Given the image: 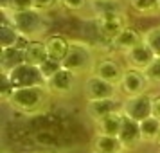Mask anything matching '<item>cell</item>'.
I'll return each mask as SVG.
<instances>
[{"label":"cell","mask_w":160,"mask_h":153,"mask_svg":"<svg viewBox=\"0 0 160 153\" xmlns=\"http://www.w3.org/2000/svg\"><path fill=\"white\" fill-rule=\"evenodd\" d=\"M2 13L22 36L29 40H43L47 36L45 33L49 31V18L43 11L32 8L22 13H8V11H2Z\"/></svg>","instance_id":"1"},{"label":"cell","mask_w":160,"mask_h":153,"mask_svg":"<svg viewBox=\"0 0 160 153\" xmlns=\"http://www.w3.org/2000/svg\"><path fill=\"white\" fill-rule=\"evenodd\" d=\"M47 88L45 87H27V88H15L11 97L8 99V105L15 112L20 114H38L43 108L47 101Z\"/></svg>","instance_id":"2"},{"label":"cell","mask_w":160,"mask_h":153,"mask_svg":"<svg viewBox=\"0 0 160 153\" xmlns=\"http://www.w3.org/2000/svg\"><path fill=\"white\" fill-rule=\"evenodd\" d=\"M94 65L95 59L90 45L85 43V42H79V40H70L68 52H67L65 59L61 61V67L74 72L76 76H79V74H87V72L92 74Z\"/></svg>","instance_id":"3"},{"label":"cell","mask_w":160,"mask_h":153,"mask_svg":"<svg viewBox=\"0 0 160 153\" xmlns=\"http://www.w3.org/2000/svg\"><path fill=\"white\" fill-rule=\"evenodd\" d=\"M128 25H130V18L126 16V13H117V15L94 18L95 34H97V38H101L102 42H106V43H112V40L119 33H122Z\"/></svg>","instance_id":"4"},{"label":"cell","mask_w":160,"mask_h":153,"mask_svg":"<svg viewBox=\"0 0 160 153\" xmlns=\"http://www.w3.org/2000/svg\"><path fill=\"white\" fill-rule=\"evenodd\" d=\"M119 87L113 83L97 78L94 74L87 76V79L83 81V97L85 101H99V99H112L117 97Z\"/></svg>","instance_id":"5"},{"label":"cell","mask_w":160,"mask_h":153,"mask_svg":"<svg viewBox=\"0 0 160 153\" xmlns=\"http://www.w3.org/2000/svg\"><path fill=\"white\" fill-rule=\"evenodd\" d=\"M13 87L15 88H27V87H45V78L40 67L36 65H29V63H23V65L16 67L11 74H8Z\"/></svg>","instance_id":"6"},{"label":"cell","mask_w":160,"mask_h":153,"mask_svg":"<svg viewBox=\"0 0 160 153\" xmlns=\"http://www.w3.org/2000/svg\"><path fill=\"white\" fill-rule=\"evenodd\" d=\"M148 85H149V81L146 78L144 70L128 67L124 70V76L121 79V83H119V92H122L126 97H133V95L146 94Z\"/></svg>","instance_id":"7"},{"label":"cell","mask_w":160,"mask_h":153,"mask_svg":"<svg viewBox=\"0 0 160 153\" xmlns=\"http://www.w3.org/2000/svg\"><path fill=\"white\" fill-rule=\"evenodd\" d=\"M122 114L133 121H144L146 117L151 115V95L140 94L133 97H126L122 103Z\"/></svg>","instance_id":"8"},{"label":"cell","mask_w":160,"mask_h":153,"mask_svg":"<svg viewBox=\"0 0 160 153\" xmlns=\"http://www.w3.org/2000/svg\"><path fill=\"white\" fill-rule=\"evenodd\" d=\"M124 70H126V69H122V65H121L117 59L101 58V59H95V65H94V69H92V74L119 87V83H121V79H122V76H124Z\"/></svg>","instance_id":"9"},{"label":"cell","mask_w":160,"mask_h":153,"mask_svg":"<svg viewBox=\"0 0 160 153\" xmlns=\"http://www.w3.org/2000/svg\"><path fill=\"white\" fill-rule=\"evenodd\" d=\"M76 81H78V76L61 67L51 79H47L45 88H47V92L52 94V95H67L76 88Z\"/></svg>","instance_id":"10"},{"label":"cell","mask_w":160,"mask_h":153,"mask_svg":"<svg viewBox=\"0 0 160 153\" xmlns=\"http://www.w3.org/2000/svg\"><path fill=\"white\" fill-rule=\"evenodd\" d=\"M43 43H45V51H47V59H52V61L61 65V61L65 59L67 52H68L70 40L65 34L52 33V34H47L43 38Z\"/></svg>","instance_id":"11"},{"label":"cell","mask_w":160,"mask_h":153,"mask_svg":"<svg viewBox=\"0 0 160 153\" xmlns=\"http://www.w3.org/2000/svg\"><path fill=\"white\" fill-rule=\"evenodd\" d=\"M85 110L90 115V119L97 123L99 119L110 115L113 112H121L122 110V103L119 101L117 97H112V99H99V101H87L85 105Z\"/></svg>","instance_id":"12"},{"label":"cell","mask_w":160,"mask_h":153,"mask_svg":"<svg viewBox=\"0 0 160 153\" xmlns=\"http://www.w3.org/2000/svg\"><path fill=\"white\" fill-rule=\"evenodd\" d=\"M124 58H126V61H128V65H130L131 69L146 70V69L149 67V63H151L157 56H155V52L142 42V43H138L137 47H133V49H130L128 52H124Z\"/></svg>","instance_id":"13"},{"label":"cell","mask_w":160,"mask_h":153,"mask_svg":"<svg viewBox=\"0 0 160 153\" xmlns=\"http://www.w3.org/2000/svg\"><path fill=\"white\" fill-rule=\"evenodd\" d=\"M142 42H144V33H140L138 29L128 25L122 33H119V34L112 40L110 47H112V49H117V51L128 52L130 49L137 47V45L142 43Z\"/></svg>","instance_id":"14"},{"label":"cell","mask_w":160,"mask_h":153,"mask_svg":"<svg viewBox=\"0 0 160 153\" xmlns=\"http://www.w3.org/2000/svg\"><path fill=\"white\" fill-rule=\"evenodd\" d=\"M122 121H124V114L121 112H113L110 115L102 117L95 123V133L99 135H110V137H119L121 128H122Z\"/></svg>","instance_id":"15"},{"label":"cell","mask_w":160,"mask_h":153,"mask_svg":"<svg viewBox=\"0 0 160 153\" xmlns=\"http://www.w3.org/2000/svg\"><path fill=\"white\" fill-rule=\"evenodd\" d=\"M25 63V54L18 47H8L0 51V70L2 74H11L16 67Z\"/></svg>","instance_id":"16"},{"label":"cell","mask_w":160,"mask_h":153,"mask_svg":"<svg viewBox=\"0 0 160 153\" xmlns=\"http://www.w3.org/2000/svg\"><path fill=\"white\" fill-rule=\"evenodd\" d=\"M119 139H121V142L124 144L126 150H128V148H133V146H137L138 142H142V137H140V123L124 115L122 128H121Z\"/></svg>","instance_id":"17"},{"label":"cell","mask_w":160,"mask_h":153,"mask_svg":"<svg viewBox=\"0 0 160 153\" xmlns=\"http://www.w3.org/2000/svg\"><path fill=\"white\" fill-rule=\"evenodd\" d=\"M124 150L126 148L119 137L95 133V137L92 139V153H122Z\"/></svg>","instance_id":"18"},{"label":"cell","mask_w":160,"mask_h":153,"mask_svg":"<svg viewBox=\"0 0 160 153\" xmlns=\"http://www.w3.org/2000/svg\"><path fill=\"white\" fill-rule=\"evenodd\" d=\"M88 9L92 11L94 18H101V16L124 13V4L122 0H90Z\"/></svg>","instance_id":"19"},{"label":"cell","mask_w":160,"mask_h":153,"mask_svg":"<svg viewBox=\"0 0 160 153\" xmlns=\"http://www.w3.org/2000/svg\"><path fill=\"white\" fill-rule=\"evenodd\" d=\"M23 54H25V63L40 67L47 59V51H45L43 40H31L27 47L23 49Z\"/></svg>","instance_id":"20"},{"label":"cell","mask_w":160,"mask_h":153,"mask_svg":"<svg viewBox=\"0 0 160 153\" xmlns=\"http://www.w3.org/2000/svg\"><path fill=\"white\" fill-rule=\"evenodd\" d=\"M20 40V33L15 29V25L4 16L0 23V49H8V47H16Z\"/></svg>","instance_id":"21"},{"label":"cell","mask_w":160,"mask_h":153,"mask_svg":"<svg viewBox=\"0 0 160 153\" xmlns=\"http://www.w3.org/2000/svg\"><path fill=\"white\" fill-rule=\"evenodd\" d=\"M140 137L142 142H155L160 137V121L155 119L153 115L146 117L144 121H140Z\"/></svg>","instance_id":"22"},{"label":"cell","mask_w":160,"mask_h":153,"mask_svg":"<svg viewBox=\"0 0 160 153\" xmlns=\"http://www.w3.org/2000/svg\"><path fill=\"white\" fill-rule=\"evenodd\" d=\"M126 2L138 15H157L158 13V2L157 0H126Z\"/></svg>","instance_id":"23"},{"label":"cell","mask_w":160,"mask_h":153,"mask_svg":"<svg viewBox=\"0 0 160 153\" xmlns=\"http://www.w3.org/2000/svg\"><path fill=\"white\" fill-rule=\"evenodd\" d=\"M144 43L155 52V56H160V25H153L144 31Z\"/></svg>","instance_id":"24"},{"label":"cell","mask_w":160,"mask_h":153,"mask_svg":"<svg viewBox=\"0 0 160 153\" xmlns=\"http://www.w3.org/2000/svg\"><path fill=\"white\" fill-rule=\"evenodd\" d=\"M32 9V0H8V4L2 8V11H8V13H22Z\"/></svg>","instance_id":"25"},{"label":"cell","mask_w":160,"mask_h":153,"mask_svg":"<svg viewBox=\"0 0 160 153\" xmlns=\"http://www.w3.org/2000/svg\"><path fill=\"white\" fill-rule=\"evenodd\" d=\"M59 6L68 13H81L90 6V0H59Z\"/></svg>","instance_id":"26"},{"label":"cell","mask_w":160,"mask_h":153,"mask_svg":"<svg viewBox=\"0 0 160 153\" xmlns=\"http://www.w3.org/2000/svg\"><path fill=\"white\" fill-rule=\"evenodd\" d=\"M144 74L149 83H160V56H157L149 63V67L144 70Z\"/></svg>","instance_id":"27"},{"label":"cell","mask_w":160,"mask_h":153,"mask_svg":"<svg viewBox=\"0 0 160 153\" xmlns=\"http://www.w3.org/2000/svg\"><path fill=\"white\" fill-rule=\"evenodd\" d=\"M59 69H61V65H59V63H56V61H52V59H45L43 63L40 65V70H42V74H43L45 81L51 79V78L58 72Z\"/></svg>","instance_id":"28"},{"label":"cell","mask_w":160,"mask_h":153,"mask_svg":"<svg viewBox=\"0 0 160 153\" xmlns=\"http://www.w3.org/2000/svg\"><path fill=\"white\" fill-rule=\"evenodd\" d=\"M56 6H59V0H32V8L40 9V11H43V13L54 9Z\"/></svg>","instance_id":"29"},{"label":"cell","mask_w":160,"mask_h":153,"mask_svg":"<svg viewBox=\"0 0 160 153\" xmlns=\"http://www.w3.org/2000/svg\"><path fill=\"white\" fill-rule=\"evenodd\" d=\"M151 115L160 121V94L151 95Z\"/></svg>","instance_id":"30"},{"label":"cell","mask_w":160,"mask_h":153,"mask_svg":"<svg viewBox=\"0 0 160 153\" xmlns=\"http://www.w3.org/2000/svg\"><path fill=\"white\" fill-rule=\"evenodd\" d=\"M0 2H2V8H4V6L8 4V0H0Z\"/></svg>","instance_id":"31"},{"label":"cell","mask_w":160,"mask_h":153,"mask_svg":"<svg viewBox=\"0 0 160 153\" xmlns=\"http://www.w3.org/2000/svg\"><path fill=\"white\" fill-rule=\"evenodd\" d=\"M157 2H158V13H160V0H157Z\"/></svg>","instance_id":"32"},{"label":"cell","mask_w":160,"mask_h":153,"mask_svg":"<svg viewBox=\"0 0 160 153\" xmlns=\"http://www.w3.org/2000/svg\"><path fill=\"white\" fill-rule=\"evenodd\" d=\"M158 139H160V137H158Z\"/></svg>","instance_id":"33"}]
</instances>
